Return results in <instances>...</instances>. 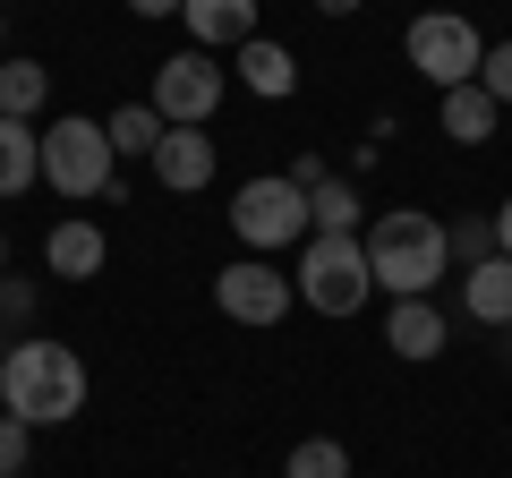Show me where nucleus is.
Returning a JSON list of instances; mask_svg holds the SVG:
<instances>
[{
    "label": "nucleus",
    "mask_w": 512,
    "mask_h": 478,
    "mask_svg": "<svg viewBox=\"0 0 512 478\" xmlns=\"http://www.w3.org/2000/svg\"><path fill=\"white\" fill-rule=\"evenodd\" d=\"M103 137H111L120 163H128V154H154V146H163V111H154V103H120V111L103 120Z\"/></svg>",
    "instance_id": "18"
},
{
    "label": "nucleus",
    "mask_w": 512,
    "mask_h": 478,
    "mask_svg": "<svg viewBox=\"0 0 512 478\" xmlns=\"http://www.w3.org/2000/svg\"><path fill=\"white\" fill-rule=\"evenodd\" d=\"M0 410L26 427H69L86 410V359L52 333H26V342L0 350Z\"/></svg>",
    "instance_id": "2"
},
{
    "label": "nucleus",
    "mask_w": 512,
    "mask_h": 478,
    "mask_svg": "<svg viewBox=\"0 0 512 478\" xmlns=\"http://www.w3.org/2000/svg\"><path fill=\"white\" fill-rule=\"evenodd\" d=\"M444 308L436 299H393V308H384V350H393V359H410V368H427V359H436L444 350Z\"/></svg>",
    "instance_id": "11"
},
{
    "label": "nucleus",
    "mask_w": 512,
    "mask_h": 478,
    "mask_svg": "<svg viewBox=\"0 0 512 478\" xmlns=\"http://www.w3.org/2000/svg\"><path fill=\"white\" fill-rule=\"evenodd\" d=\"M26 308H35V291L26 282H0V325H26Z\"/></svg>",
    "instance_id": "24"
},
{
    "label": "nucleus",
    "mask_w": 512,
    "mask_h": 478,
    "mask_svg": "<svg viewBox=\"0 0 512 478\" xmlns=\"http://www.w3.org/2000/svg\"><path fill=\"white\" fill-rule=\"evenodd\" d=\"M239 86L265 94V103H291V94H299V60H291V43L248 35V43H239Z\"/></svg>",
    "instance_id": "13"
},
{
    "label": "nucleus",
    "mask_w": 512,
    "mask_h": 478,
    "mask_svg": "<svg viewBox=\"0 0 512 478\" xmlns=\"http://www.w3.org/2000/svg\"><path fill=\"white\" fill-rule=\"evenodd\" d=\"M214 308L231 316V325H282V316L299 308V291H291V274H282L274 257H231L214 274Z\"/></svg>",
    "instance_id": "8"
},
{
    "label": "nucleus",
    "mask_w": 512,
    "mask_h": 478,
    "mask_svg": "<svg viewBox=\"0 0 512 478\" xmlns=\"http://www.w3.org/2000/svg\"><path fill=\"white\" fill-rule=\"evenodd\" d=\"M0 265H9V239H0Z\"/></svg>",
    "instance_id": "28"
},
{
    "label": "nucleus",
    "mask_w": 512,
    "mask_h": 478,
    "mask_svg": "<svg viewBox=\"0 0 512 478\" xmlns=\"http://www.w3.org/2000/svg\"><path fill=\"white\" fill-rule=\"evenodd\" d=\"M26 461H35V427L0 410V478H26Z\"/></svg>",
    "instance_id": "21"
},
{
    "label": "nucleus",
    "mask_w": 512,
    "mask_h": 478,
    "mask_svg": "<svg viewBox=\"0 0 512 478\" xmlns=\"http://www.w3.org/2000/svg\"><path fill=\"white\" fill-rule=\"evenodd\" d=\"M495 257H512V197L495 205Z\"/></svg>",
    "instance_id": "25"
},
{
    "label": "nucleus",
    "mask_w": 512,
    "mask_h": 478,
    "mask_svg": "<svg viewBox=\"0 0 512 478\" xmlns=\"http://www.w3.org/2000/svg\"><path fill=\"white\" fill-rule=\"evenodd\" d=\"M43 180H52V197L69 205H94L120 188V154H111L103 120H86V111H60L52 129H43Z\"/></svg>",
    "instance_id": "4"
},
{
    "label": "nucleus",
    "mask_w": 512,
    "mask_h": 478,
    "mask_svg": "<svg viewBox=\"0 0 512 478\" xmlns=\"http://www.w3.org/2000/svg\"><path fill=\"white\" fill-rule=\"evenodd\" d=\"M291 291H299V308H316V316H359L367 299H376V274H367V248H359V231H308L299 239V265H291Z\"/></svg>",
    "instance_id": "3"
},
{
    "label": "nucleus",
    "mask_w": 512,
    "mask_h": 478,
    "mask_svg": "<svg viewBox=\"0 0 512 478\" xmlns=\"http://www.w3.org/2000/svg\"><path fill=\"white\" fill-rule=\"evenodd\" d=\"M0 43H9V18H0Z\"/></svg>",
    "instance_id": "29"
},
{
    "label": "nucleus",
    "mask_w": 512,
    "mask_h": 478,
    "mask_svg": "<svg viewBox=\"0 0 512 478\" xmlns=\"http://www.w3.org/2000/svg\"><path fill=\"white\" fill-rule=\"evenodd\" d=\"M137 18H180V0H128Z\"/></svg>",
    "instance_id": "26"
},
{
    "label": "nucleus",
    "mask_w": 512,
    "mask_h": 478,
    "mask_svg": "<svg viewBox=\"0 0 512 478\" xmlns=\"http://www.w3.org/2000/svg\"><path fill=\"white\" fill-rule=\"evenodd\" d=\"M282 478H350V444L342 436H299L291 461H282Z\"/></svg>",
    "instance_id": "20"
},
{
    "label": "nucleus",
    "mask_w": 512,
    "mask_h": 478,
    "mask_svg": "<svg viewBox=\"0 0 512 478\" xmlns=\"http://www.w3.org/2000/svg\"><path fill=\"white\" fill-rule=\"evenodd\" d=\"M180 18L197 52H239L256 35V0H180Z\"/></svg>",
    "instance_id": "12"
},
{
    "label": "nucleus",
    "mask_w": 512,
    "mask_h": 478,
    "mask_svg": "<svg viewBox=\"0 0 512 478\" xmlns=\"http://www.w3.org/2000/svg\"><path fill=\"white\" fill-rule=\"evenodd\" d=\"M359 222H367L359 188H350L342 171H325V180L308 188V231H359Z\"/></svg>",
    "instance_id": "17"
},
{
    "label": "nucleus",
    "mask_w": 512,
    "mask_h": 478,
    "mask_svg": "<svg viewBox=\"0 0 512 478\" xmlns=\"http://www.w3.org/2000/svg\"><path fill=\"white\" fill-rule=\"evenodd\" d=\"M478 86H487L495 103L512 111V43H487V60H478Z\"/></svg>",
    "instance_id": "23"
},
{
    "label": "nucleus",
    "mask_w": 512,
    "mask_h": 478,
    "mask_svg": "<svg viewBox=\"0 0 512 478\" xmlns=\"http://www.w3.org/2000/svg\"><path fill=\"white\" fill-rule=\"evenodd\" d=\"M222 94H231V77H222V60L188 43V52H171L163 69H154V94H146V103L163 111V129H205V120L222 111Z\"/></svg>",
    "instance_id": "7"
},
{
    "label": "nucleus",
    "mask_w": 512,
    "mask_h": 478,
    "mask_svg": "<svg viewBox=\"0 0 512 478\" xmlns=\"http://www.w3.org/2000/svg\"><path fill=\"white\" fill-rule=\"evenodd\" d=\"M359 248H367V274H376L384 299H427L453 274V222L419 214V205H384L359 231Z\"/></svg>",
    "instance_id": "1"
},
{
    "label": "nucleus",
    "mask_w": 512,
    "mask_h": 478,
    "mask_svg": "<svg viewBox=\"0 0 512 478\" xmlns=\"http://www.w3.org/2000/svg\"><path fill=\"white\" fill-rule=\"evenodd\" d=\"M316 9H325V18H359L367 0H316Z\"/></svg>",
    "instance_id": "27"
},
{
    "label": "nucleus",
    "mask_w": 512,
    "mask_h": 478,
    "mask_svg": "<svg viewBox=\"0 0 512 478\" xmlns=\"http://www.w3.org/2000/svg\"><path fill=\"white\" fill-rule=\"evenodd\" d=\"M436 120H444V137H453V146H487L495 120H504V103H495V94L470 77V86H453V94L436 103Z\"/></svg>",
    "instance_id": "15"
},
{
    "label": "nucleus",
    "mask_w": 512,
    "mask_h": 478,
    "mask_svg": "<svg viewBox=\"0 0 512 478\" xmlns=\"http://www.w3.org/2000/svg\"><path fill=\"white\" fill-rule=\"evenodd\" d=\"M146 163H154V180H163L171 197H197V188H214L222 154H214V137H205V129H163V146H154Z\"/></svg>",
    "instance_id": "9"
},
{
    "label": "nucleus",
    "mask_w": 512,
    "mask_h": 478,
    "mask_svg": "<svg viewBox=\"0 0 512 478\" xmlns=\"http://www.w3.org/2000/svg\"><path fill=\"white\" fill-rule=\"evenodd\" d=\"M103 257H111V239H103V222H86V214H69V222L43 231V274L52 282H94Z\"/></svg>",
    "instance_id": "10"
},
{
    "label": "nucleus",
    "mask_w": 512,
    "mask_h": 478,
    "mask_svg": "<svg viewBox=\"0 0 512 478\" xmlns=\"http://www.w3.org/2000/svg\"><path fill=\"white\" fill-rule=\"evenodd\" d=\"M35 180H43V129L0 111V197H26Z\"/></svg>",
    "instance_id": "16"
},
{
    "label": "nucleus",
    "mask_w": 512,
    "mask_h": 478,
    "mask_svg": "<svg viewBox=\"0 0 512 478\" xmlns=\"http://www.w3.org/2000/svg\"><path fill=\"white\" fill-rule=\"evenodd\" d=\"M43 94H52V77H43V60H0V111L9 120H35Z\"/></svg>",
    "instance_id": "19"
},
{
    "label": "nucleus",
    "mask_w": 512,
    "mask_h": 478,
    "mask_svg": "<svg viewBox=\"0 0 512 478\" xmlns=\"http://www.w3.org/2000/svg\"><path fill=\"white\" fill-rule=\"evenodd\" d=\"M461 316H470V325H487V333L512 325V257H487V265H470V274H461Z\"/></svg>",
    "instance_id": "14"
},
{
    "label": "nucleus",
    "mask_w": 512,
    "mask_h": 478,
    "mask_svg": "<svg viewBox=\"0 0 512 478\" xmlns=\"http://www.w3.org/2000/svg\"><path fill=\"white\" fill-rule=\"evenodd\" d=\"M402 60H410L436 94H453V86H470V77H478L487 35H478L461 9H419V18H410V35H402Z\"/></svg>",
    "instance_id": "6"
},
{
    "label": "nucleus",
    "mask_w": 512,
    "mask_h": 478,
    "mask_svg": "<svg viewBox=\"0 0 512 478\" xmlns=\"http://www.w3.org/2000/svg\"><path fill=\"white\" fill-rule=\"evenodd\" d=\"M231 231H239L248 257H282V248H299V239H308V188H299L291 171H256V180H239Z\"/></svg>",
    "instance_id": "5"
},
{
    "label": "nucleus",
    "mask_w": 512,
    "mask_h": 478,
    "mask_svg": "<svg viewBox=\"0 0 512 478\" xmlns=\"http://www.w3.org/2000/svg\"><path fill=\"white\" fill-rule=\"evenodd\" d=\"M453 257H461V274H470V265H487V257H495V214L461 222V231H453Z\"/></svg>",
    "instance_id": "22"
}]
</instances>
